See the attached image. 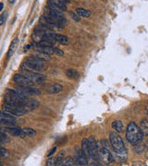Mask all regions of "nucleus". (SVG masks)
I'll return each mask as SVG.
<instances>
[{"mask_svg":"<svg viewBox=\"0 0 148 166\" xmlns=\"http://www.w3.org/2000/svg\"><path fill=\"white\" fill-rule=\"evenodd\" d=\"M126 138L131 145H135L139 142H142V140L143 138V135H142L140 127L133 121L130 122L127 126Z\"/></svg>","mask_w":148,"mask_h":166,"instance_id":"f257e3e1","label":"nucleus"},{"mask_svg":"<svg viewBox=\"0 0 148 166\" xmlns=\"http://www.w3.org/2000/svg\"><path fill=\"white\" fill-rule=\"evenodd\" d=\"M109 143H110V146L112 147L113 150L116 153H125V152H127V149L125 147L123 139L117 133L112 132V133L109 134Z\"/></svg>","mask_w":148,"mask_h":166,"instance_id":"f03ea898","label":"nucleus"},{"mask_svg":"<svg viewBox=\"0 0 148 166\" xmlns=\"http://www.w3.org/2000/svg\"><path fill=\"white\" fill-rule=\"evenodd\" d=\"M45 63L46 62L38 59L34 56H29L26 58V60L23 63V66L28 69H32V70H35V71H41L46 67Z\"/></svg>","mask_w":148,"mask_h":166,"instance_id":"7ed1b4c3","label":"nucleus"},{"mask_svg":"<svg viewBox=\"0 0 148 166\" xmlns=\"http://www.w3.org/2000/svg\"><path fill=\"white\" fill-rule=\"evenodd\" d=\"M22 75L25 76L28 79H30L32 82H36V83H42L46 81V77L43 74L37 73V72H33L29 70H22Z\"/></svg>","mask_w":148,"mask_h":166,"instance_id":"20e7f679","label":"nucleus"},{"mask_svg":"<svg viewBox=\"0 0 148 166\" xmlns=\"http://www.w3.org/2000/svg\"><path fill=\"white\" fill-rule=\"evenodd\" d=\"M99 159H101L102 161L106 165L111 164V162H113V160H114L113 155L111 154L110 150L108 149H106L103 147H101L99 149Z\"/></svg>","mask_w":148,"mask_h":166,"instance_id":"39448f33","label":"nucleus"},{"mask_svg":"<svg viewBox=\"0 0 148 166\" xmlns=\"http://www.w3.org/2000/svg\"><path fill=\"white\" fill-rule=\"evenodd\" d=\"M3 111L13 115V116H22V115L25 114L22 107H17V106L6 104V103L3 105Z\"/></svg>","mask_w":148,"mask_h":166,"instance_id":"423d86ee","label":"nucleus"},{"mask_svg":"<svg viewBox=\"0 0 148 166\" xmlns=\"http://www.w3.org/2000/svg\"><path fill=\"white\" fill-rule=\"evenodd\" d=\"M13 80L18 83L21 86H25V87H33L34 82H32L30 79H28L25 76L22 74H15L13 77Z\"/></svg>","mask_w":148,"mask_h":166,"instance_id":"0eeeda50","label":"nucleus"},{"mask_svg":"<svg viewBox=\"0 0 148 166\" xmlns=\"http://www.w3.org/2000/svg\"><path fill=\"white\" fill-rule=\"evenodd\" d=\"M7 95L14 100H17V101H22V102H25L27 100V97L25 94H23L22 91H16V90H10L9 89L7 91Z\"/></svg>","mask_w":148,"mask_h":166,"instance_id":"6e6552de","label":"nucleus"},{"mask_svg":"<svg viewBox=\"0 0 148 166\" xmlns=\"http://www.w3.org/2000/svg\"><path fill=\"white\" fill-rule=\"evenodd\" d=\"M74 160L77 164L81 165V166H86L88 165V159L87 157L84 155V153L82 152V149H77V151L75 153V157H74Z\"/></svg>","mask_w":148,"mask_h":166,"instance_id":"1a4fd4ad","label":"nucleus"},{"mask_svg":"<svg viewBox=\"0 0 148 166\" xmlns=\"http://www.w3.org/2000/svg\"><path fill=\"white\" fill-rule=\"evenodd\" d=\"M38 107H40V102L36 100H32V101H27V102L25 101L22 105V109L25 114L37 109Z\"/></svg>","mask_w":148,"mask_h":166,"instance_id":"9d476101","label":"nucleus"},{"mask_svg":"<svg viewBox=\"0 0 148 166\" xmlns=\"http://www.w3.org/2000/svg\"><path fill=\"white\" fill-rule=\"evenodd\" d=\"M48 3H49L48 8L51 10H55L58 11L67 10V6L64 4L63 0H55V1H49Z\"/></svg>","mask_w":148,"mask_h":166,"instance_id":"9b49d317","label":"nucleus"},{"mask_svg":"<svg viewBox=\"0 0 148 166\" xmlns=\"http://www.w3.org/2000/svg\"><path fill=\"white\" fill-rule=\"evenodd\" d=\"M19 91H22L23 94H25L26 96L28 95H39L41 93L40 90L34 88V87H25V86H19L18 87Z\"/></svg>","mask_w":148,"mask_h":166,"instance_id":"f8f14e48","label":"nucleus"},{"mask_svg":"<svg viewBox=\"0 0 148 166\" xmlns=\"http://www.w3.org/2000/svg\"><path fill=\"white\" fill-rule=\"evenodd\" d=\"M34 49L41 54H45L47 56L55 55V47L53 46H42L39 44H34Z\"/></svg>","mask_w":148,"mask_h":166,"instance_id":"ddd939ff","label":"nucleus"},{"mask_svg":"<svg viewBox=\"0 0 148 166\" xmlns=\"http://www.w3.org/2000/svg\"><path fill=\"white\" fill-rule=\"evenodd\" d=\"M63 90H64V88H63V86H62L61 84L56 83V84L50 85V86L47 88L46 91H47L49 94H58V93L61 92Z\"/></svg>","mask_w":148,"mask_h":166,"instance_id":"4468645a","label":"nucleus"},{"mask_svg":"<svg viewBox=\"0 0 148 166\" xmlns=\"http://www.w3.org/2000/svg\"><path fill=\"white\" fill-rule=\"evenodd\" d=\"M81 149L82 150L84 155L87 157L88 161H89V160L91 159V155H90V148H89V144H88L87 138H83L82 139V149Z\"/></svg>","mask_w":148,"mask_h":166,"instance_id":"2eb2a0df","label":"nucleus"},{"mask_svg":"<svg viewBox=\"0 0 148 166\" xmlns=\"http://www.w3.org/2000/svg\"><path fill=\"white\" fill-rule=\"evenodd\" d=\"M54 38H55V41L59 43L60 44H63V45H67L69 44L70 41H69V38L66 37L65 35H62V34H57L55 33L54 35Z\"/></svg>","mask_w":148,"mask_h":166,"instance_id":"dca6fc26","label":"nucleus"},{"mask_svg":"<svg viewBox=\"0 0 148 166\" xmlns=\"http://www.w3.org/2000/svg\"><path fill=\"white\" fill-rule=\"evenodd\" d=\"M76 162L75 160L70 158V157H67V158H64L58 164H57L56 166H75Z\"/></svg>","mask_w":148,"mask_h":166,"instance_id":"f3484780","label":"nucleus"},{"mask_svg":"<svg viewBox=\"0 0 148 166\" xmlns=\"http://www.w3.org/2000/svg\"><path fill=\"white\" fill-rule=\"evenodd\" d=\"M112 127L118 133L124 132V125L120 120H116L112 123Z\"/></svg>","mask_w":148,"mask_h":166,"instance_id":"a211bd4d","label":"nucleus"},{"mask_svg":"<svg viewBox=\"0 0 148 166\" xmlns=\"http://www.w3.org/2000/svg\"><path fill=\"white\" fill-rule=\"evenodd\" d=\"M140 129L143 136H148V120L142 119L140 122Z\"/></svg>","mask_w":148,"mask_h":166,"instance_id":"6ab92c4d","label":"nucleus"},{"mask_svg":"<svg viewBox=\"0 0 148 166\" xmlns=\"http://www.w3.org/2000/svg\"><path fill=\"white\" fill-rule=\"evenodd\" d=\"M76 13L80 16V18H89L91 16V11L83 8H78L76 10Z\"/></svg>","mask_w":148,"mask_h":166,"instance_id":"aec40b11","label":"nucleus"},{"mask_svg":"<svg viewBox=\"0 0 148 166\" xmlns=\"http://www.w3.org/2000/svg\"><path fill=\"white\" fill-rule=\"evenodd\" d=\"M66 75H67L68 78H70V79H77L80 77L79 72H78L76 69H72V68L67 69V70H66Z\"/></svg>","mask_w":148,"mask_h":166,"instance_id":"412c9836","label":"nucleus"},{"mask_svg":"<svg viewBox=\"0 0 148 166\" xmlns=\"http://www.w3.org/2000/svg\"><path fill=\"white\" fill-rule=\"evenodd\" d=\"M0 118L1 119H5V120H9V121H12V122H16V117L4 112L3 110H0Z\"/></svg>","mask_w":148,"mask_h":166,"instance_id":"4be33fe9","label":"nucleus"},{"mask_svg":"<svg viewBox=\"0 0 148 166\" xmlns=\"http://www.w3.org/2000/svg\"><path fill=\"white\" fill-rule=\"evenodd\" d=\"M17 44H18V40H17V39H16V40H13V41H12V43L10 44V49H9V52H8V57H9V58H10V57L13 55V53L15 52V49H16Z\"/></svg>","mask_w":148,"mask_h":166,"instance_id":"5701e85b","label":"nucleus"},{"mask_svg":"<svg viewBox=\"0 0 148 166\" xmlns=\"http://www.w3.org/2000/svg\"><path fill=\"white\" fill-rule=\"evenodd\" d=\"M133 146H134L133 149H134L136 153H141V152H142L144 150V145L142 144L141 142H139V143H137V144H135Z\"/></svg>","mask_w":148,"mask_h":166,"instance_id":"b1692460","label":"nucleus"},{"mask_svg":"<svg viewBox=\"0 0 148 166\" xmlns=\"http://www.w3.org/2000/svg\"><path fill=\"white\" fill-rule=\"evenodd\" d=\"M33 56H34L35 57H37L38 59H40V60H42V61H44V62H46V61H49V60H50V57H49V56H47V55H45V54L38 53L37 55H33Z\"/></svg>","mask_w":148,"mask_h":166,"instance_id":"393cba45","label":"nucleus"},{"mask_svg":"<svg viewBox=\"0 0 148 166\" xmlns=\"http://www.w3.org/2000/svg\"><path fill=\"white\" fill-rule=\"evenodd\" d=\"M15 124H16V122H12V121H9V120H5V119L0 118V125H2L4 126H13Z\"/></svg>","mask_w":148,"mask_h":166,"instance_id":"a878e982","label":"nucleus"},{"mask_svg":"<svg viewBox=\"0 0 148 166\" xmlns=\"http://www.w3.org/2000/svg\"><path fill=\"white\" fill-rule=\"evenodd\" d=\"M23 132H24V134H25V136L26 137H34L35 136V134H36V132L33 129V128H24L23 129Z\"/></svg>","mask_w":148,"mask_h":166,"instance_id":"bb28decb","label":"nucleus"},{"mask_svg":"<svg viewBox=\"0 0 148 166\" xmlns=\"http://www.w3.org/2000/svg\"><path fill=\"white\" fill-rule=\"evenodd\" d=\"M70 13V16L71 17V19L73 20V21H81V18H80V16L76 13V12H74V11H70L69 12Z\"/></svg>","mask_w":148,"mask_h":166,"instance_id":"cd10ccee","label":"nucleus"},{"mask_svg":"<svg viewBox=\"0 0 148 166\" xmlns=\"http://www.w3.org/2000/svg\"><path fill=\"white\" fill-rule=\"evenodd\" d=\"M0 141H1L3 144H4L5 142L10 141V138L8 137V136H7L4 132H2V131H0Z\"/></svg>","mask_w":148,"mask_h":166,"instance_id":"c85d7f7f","label":"nucleus"},{"mask_svg":"<svg viewBox=\"0 0 148 166\" xmlns=\"http://www.w3.org/2000/svg\"><path fill=\"white\" fill-rule=\"evenodd\" d=\"M9 151L4 149L3 147H0V158H2V157H8L9 156Z\"/></svg>","mask_w":148,"mask_h":166,"instance_id":"c756f323","label":"nucleus"},{"mask_svg":"<svg viewBox=\"0 0 148 166\" xmlns=\"http://www.w3.org/2000/svg\"><path fill=\"white\" fill-rule=\"evenodd\" d=\"M57 165V161H56V158H49L46 161V166H56Z\"/></svg>","mask_w":148,"mask_h":166,"instance_id":"7c9ffc66","label":"nucleus"},{"mask_svg":"<svg viewBox=\"0 0 148 166\" xmlns=\"http://www.w3.org/2000/svg\"><path fill=\"white\" fill-rule=\"evenodd\" d=\"M55 55H58V56H63L64 53H63V51H61L59 48L55 47Z\"/></svg>","mask_w":148,"mask_h":166,"instance_id":"2f4dec72","label":"nucleus"},{"mask_svg":"<svg viewBox=\"0 0 148 166\" xmlns=\"http://www.w3.org/2000/svg\"><path fill=\"white\" fill-rule=\"evenodd\" d=\"M132 166H146V164L142 161H134L132 163Z\"/></svg>","mask_w":148,"mask_h":166,"instance_id":"473e14b6","label":"nucleus"},{"mask_svg":"<svg viewBox=\"0 0 148 166\" xmlns=\"http://www.w3.org/2000/svg\"><path fill=\"white\" fill-rule=\"evenodd\" d=\"M5 16H6V13H3L1 16H0V26L5 22Z\"/></svg>","mask_w":148,"mask_h":166,"instance_id":"72a5a7b5","label":"nucleus"},{"mask_svg":"<svg viewBox=\"0 0 148 166\" xmlns=\"http://www.w3.org/2000/svg\"><path fill=\"white\" fill-rule=\"evenodd\" d=\"M56 150H57V148H56V147H55V148H53V149H52L50 150V152H49V153L47 154V156H48V157H51V155H52V154H54Z\"/></svg>","mask_w":148,"mask_h":166,"instance_id":"f704fd0d","label":"nucleus"},{"mask_svg":"<svg viewBox=\"0 0 148 166\" xmlns=\"http://www.w3.org/2000/svg\"><path fill=\"white\" fill-rule=\"evenodd\" d=\"M32 46H33V44H28V45H26V46H25V51L29 50Z\"/></svg>","mask_w":148,"mask_h":166,"instance_id":"c9c22d12","label":"nucleus"},{"mask_svg":"<svg viewBox=\"0 0 148 166\" xmlns=\"http://www.w3.org/2000/svg\"><path fill=\"white\" fill-rule=\"evenodd\" d=\"M3 8H4V4L3 3H0V11H2Z\"/></svg>","mask_w":148,"mask_h":166,"instance_id":"e433bc0d","label":"nucleus"},{"mask_svg":"<svg viewBox=\"0 0 148 166\" xmlns=\"http://www.w3.org/2000/svg\"><path fill=\"white\" fill-rule=\"evenodd\" d=\"M16 1H15V0H10V1H9V3H10V4H14Z\"/></svg>","mask_w":148,"mask_h":166,"instance_id":"4c0bfd02","label":"nucleus"},{"mask_svg":"<svg viewBox=\"0 0 148 166\" xmlns=\"http://www.w3.org/2000/svg\"><path fill=\"white\" fill-rule=\"evenodd\" d=\"M2 145H3V143H2L1 141H0V147H2Z\"/></svg>","mask_w":148,"mask_h":166,"instance_id":"58836bf2","label":"nucleus"},{"mask_svg":"<svg viewBox=\"0 0 148 166\" xmlns=\"http://www.w3.org/2000/svg\"><path fill=\"white\" fill-rule=\"evenodd\" d=\"M146 148L148 149V140H147V142H146Z\"/></svg>","mask_w":148,"mask_h":166,"instance_id":"ea45409f","label":"nucleus"}]
</instances>
